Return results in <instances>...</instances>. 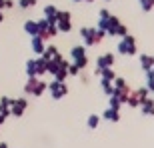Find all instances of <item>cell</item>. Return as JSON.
Segmentation results:
<instances>
[{"mask_svg": "<svg viewBox=\"0 0 154 148\" xmlns=\"http://www.w3.org/2000/svg\"><path fill=\"white\" fill-rule=\"evenodd\" d=\"M120 50L122 52H134V40L132 38H126L122 44H120Z\"/></svg>", "mask_w": 154, "mask_h": 148, "instance_id": "cell-1", "label": "cell"}, {"mask_svg": "<svg viewBox=\"0 0 154 148\" xmlns=\"http://www.w3.org/2000/svg\"><path fill=\"white\" fill-rule=\"evenodd\" d=\"M110 60H112V56H104V58H100V66H106V64H110Z\"/></svg>", "mask_w": 154, "mask_h": 148, "instance_id": "cell-2", "label": "cell"}]
</instances>
